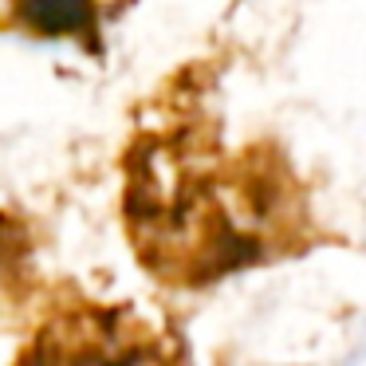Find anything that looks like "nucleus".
I'll return each instance as SVG.
<instances>
[{"label": "nucleus", "instance_id": "1", "mask_svg": "<svg viewBox=\"0 0 366 366\" xmlns=\"http://www.w3.org/2000/svg\"><path fill=\"white\" fill-rule=\"evenodd\" d=\"M127 174L130 237L166 284H213L315 237L300 182L272 146L224 154L205 127H182L146 134Z\"/></svg>", "mask_w": 366, "mask_h": 366}, {"label": "nucleus", "instance_id": "2", "mask_svg": "<svg viewBox=\"0 0 366 366\" xmlns=\"http://www.w3.org/2000/svg\"><path fill=\"white\" fill-rule=\"evenodd\" d=\"M127 0H4V24L36 40H71L83 51H103V24Z\"/></svg>", "mask_w": 366, "mask_h": 366}]
</instances>
